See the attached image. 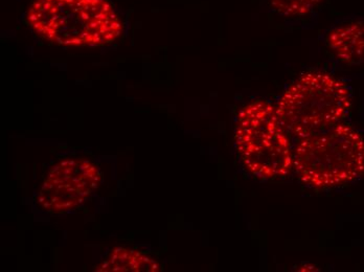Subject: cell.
Masks as SVG:
<instances>
[{"mask_svg":"<svg viewBox=\"0 0 364 272\" xmlns=\"http://www.w3.org/2000/svg\"><path fill=\"white\" fill-rule=\"evenodd\" d=\"M26 19L42 38L73 48L106 45L124 32L108 0H34Z\"/></svg>","mask_w":364,"mask_h":272,"instance_id":"6da1fadb","label":"cell"},{"mask_svg":"<svg viewBox=\"0 0 364 272\" xmlns=\"http://www.w3.org/2000/svg\"><path fill=\"white\" fill-rule=\"evenodd\" d=\"M293 171L311 189L332 190L364 176V136L346 121L293 146Z\"/></svg>","mask_w":364,"mask_h":272,"instance_id":"7a4b0ae2","label":"cell"},{"mask_svg":"<svg viewBox=\"0 0 364 272\" xmlns=\"http://www.w3.org/2000/svg\"><path fill=\"white\" fill-rule=\"evenodd\" d=\"M352 106V90L345 81L313 70L286 88L275 109L290 136L299 139L345 121Z\"/></svg>","mask_w":364,"mask_h":272,"instance_id":"3957f363","label":"cell"},{"mask_svg":"<svg viewBox=\"0 0 364 272\" xmlns=\"http://www.w3.org/2000/svg\"><path fill=\"white\" fill-rule=\"evenodd\" d=\"M235 145L244 169L259 180L285 178L293 170L291 136L272 102L255 99L240 110Z\"/></svg>","mask_w":364,"mask_h":272,"instance_id":"277c9868","label":"cell"},{"mask_svg":"<svg viewBox=\"0 0 364 272\" xmlns=\"http://www.w3.org/2000/svg\"><path fill=\"white\" fill-rule=\"evenodd\" d=\"M99 168L84 158H68L50 170L37 197L40 207L50 213H64L83 205L99 187Z\"/></svg>","mask_w":364,"mask_h":272,"instance_id":"5b68a950","label":"cell"},{"mask_svg":"<svg viewBox=\"0 0 364 272\" xmlns=\"http://www.w3.org/2000/svg\"><path fill=\"white\" fill-rule=\"evenodd\" d=\"M327 45L346 65H364V21L350 22L333 28L328 32Z\"/></svg>","mask_w":364,"mask_h":272,"instance_id":"8992f818","label":"cell"},{"mask_svg":"<svg viewBox=\"0 0 364 272\" xmlns=\"http://www.w3.org/2000/svg\"><path fill=\"white\" fill-rule=\"evenodd\" d=\"M97 271L155 272L161 271V265L146 254L132 249L119 247L108 256L105 262L95 268Z\"/></svg>","mask_w":364,"mask_h":272,"instance_id":"52a82bcc","label":"cell"},{"mask_svg":"<svg viewBox=\"0 0 364 272\" xmlns=\"http://www.w3.org/2000/svg\"><path fill=\"white\" fill-rule=\"evenodd\" d=\"M277 14L285 17H303L310 14L325 0H268Z\"/></svg>","mask_w":364,"mask_h":272,"instance_id":"ba28073f","label":"cell"}]
</instances>
